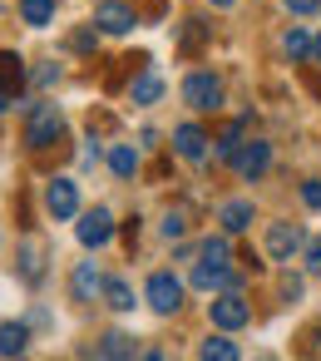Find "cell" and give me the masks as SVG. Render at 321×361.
I'll return each mask as SVG.
<instances>
[{"instance_id": "obj_9", "label": "cell", "mask_w": 321, "mask_h": 361, "mask_svg": "<svg viewBox=\"0 0 321 361\" xmlns=\"http://www.w3.org/2000/svg\"><path fill=\"white\" fill-rule=\"evenodd\" d=\"M247 317H252V312H247V302H242L237 292H222V297L213 302V326H218V331H237V326H247Z\"/></svg>"}, {"instance_id": "obj_14", "label": "cell", "mask_w": 321, "mask_h": 361, "mask_svg": "<svg viewBox=\"0 0 321 361\" xmlns=\"http://www.w3.org/2000/svg\"><path fill=\"white\" fill-rule=\"evenodd\" d=\"M30 346V326L25 322H6L0 326V356H20Z\"/></svg>"}, {"instance_id": "obj_26", "label": "cell", "mask_w": 321, "mask_h": 361, "mask_svg": "<svg viewBox=\"0 0 321 361\" xmlns=\"http://www.w3.org/2000/svg\"><path fill=\"white\" fill-rule=\"evenodd\" d=\"M183 233H188V218H183V213H168V218H163V238L173 243V238H183Z\"/></svg>"}, {"instance_id": "obj_30", "label": "cell", "mask_w": 321, "mask_h": 361, "mask_svg": "<svg viewBox=\"0 0 321 361\" xmlns=\"http://www.w3.org/2000/svg\"><path fill=\"white\" fill-rule=\"evenodd\" d=\"M287 11L291 16H311V11H321V0H287Z\"/></svg>"}, {"instance_id": "obj_32", "label": "cell", "mask_w": 321, "mask_h": 361, "mask_svg": "<svg viewBox=\"0 0 321 361\" xmlns=\"http://www.w3.org/2000/svg\"><path fill=\"white\" fill-rule=\"evenodd\" d=\"M94 159H99V144H94V139H89V144H84V149H80V164H84V169H89V164H94Z\"/></svg>"}, {"instance_id": "obj_19", "label": "cell", "mask_w": 321, "mask_h": 361, "mask_svg": "<svg viewBox=\"0 0 321 361\" xmlns=\"http://www.w3.org/2000/svg\"><path fill=\"white\" fill-rule=\"evenodd\" d=\"M227 238H232V233H222V238H203V247H198V252H203V262L227 267V262H232V243H227Z\"/></svg>"}, {"instance_id": "obj_23", "label": "cell", "mask_w": 321, "mask_h": 361, "mask_svg": "<svg viewBox=\"0 0 321 361\" xmlns=\"http://www.w3.org/2000/svg\"><path fill=\"white\" fill-rule=\"evenodd\" d=\"M282 50H287L291 60H301V55H311V35H306L301 25H291V30L282 35Z\"/></svg>"}, {"instance_id": "obj_16", "label": "cell", "mask_w": 321, "mask_h": 361, "mask_svg": "<svg viewBox=\"0 0 321 361\" xmlns=\"http://www.w3.org/2000/svg\"><path fill=\"white\" fill-rule=\"evenodd\" d=\"M20 20L35 25V30H45L55 20V0H20Z\"/></svg>"}, {"instance_id": "obj_8", "label": "cell", "mask_w": 321, "mask_h": 361, "mask_svg": "<svg viewBox=\"0 0 321 361\" xmlns=\"http://www.w3.org/2000/svg\"><path fill=\"white\" fill-rule=\"evenodd\" d=\"M45 252H50V247H45V238H35V233H25V238H20V252H15V262H20V277H25L30 287L45 277Z\"/></svg>"}, {"instance_id": "obj_24", "label": "cell", "mask_w": 321, "mask_h": 361, "mask_svg": "<svg viewBox=\"0 0 321 361\" xmlns=\"http://www.w3.org/2000/svg\"><path fill=\"white\" fill-rule=\"evenodd\" d=\"M237 149H242V124H227V129L218 134V154H222V159H232Z\"/></svg>"}, {"instance_id": "obj_12", "label": "cell", "mask_w": 321, "mask_h": 361, "mask_svg": "<svg viewBox=\"0 0 321 361\" xmlns=\"http://www.w3.org/2000/svg\"><path fill=\"white\" fill-rule=\"evenodd\" d=\"M70 292H75V302H94V297H104V277H99V267H94V262H80L75 277H70Z\"/></svg>"}, {"instance_id": "obj_2", "label": "cell", "mask_w": 321, "mask_h": 361, "mask_svg": "<svg viewBox=\"0 0 321 361\" xmlns=\"http://www.w3.org/2000/svg\"><path fill=\"white\" fill-rule=\"evenodd\" d=\"M183 99H188L198 114H218V109H222V85H218V75L193 70V75L183 80Z\"/></svg>"}, {"instance_id": "obj_33", "label": "cell", "mask_w": 321, "mask_h": 361, "mask_svg": "<svg viewBox=\"0 0 321 361\" xmlns=\"http://www.w3.org/2000/svg\"><path fill=\"white\" fill-rule=\"evenodd\" d=\"M11 104H15V94H11V90H6V85H0V114H6V109H11Z\"/></svg>"}, {"instance_id": "obj_31", "label": "cell", "mask_w": 321, "mask_h": 361, "mask_svg": "<svg viewBox=\"0 0 321 361\" xmlns=\"http://www.w3.org/2000/svg\"><path fill=\"white\" fill-rule=\"evenodd\" d=\"M70 45H75V50H94V30H75Z\"/></svg>"}, {"instance_id": "obj_3", "label": "cell", "mask_w": 321, "mask_h": 361, "mask_svg": "<svg viewBox=\"0 0 321 361\" xmlns=\"http://www.w3.org/2000/svg\"><path fill=\"white\" fill-rule=\"evenodd\" d=\"M144 297H149V307H153L158 317H173V312L183 307V282H178L173 272H153L149 287H144Z\"/></svg>"}, {"instance_id": "obj_5", "label": "cell", "mask_w": 321, "mask_h": 361, "mask_svg": "<svg viewBox=\"0 0 321 361\" xmlns=\"http://www.w3.org/2000/svg\"><path fill=\"white\" fill-rule=\"evenodd\" d=\"M94 25H99L104 35H129V30L139 25V11L124 6V0H99V6H94Z\"/></svg>"}, {"instance_id": "obj_6", "label": "cell", "mask_w": 321, "mask_h": 361, "mask_svg": "<svg viewBox=\"0 0 321 361\" xmlns=\"http://www.w3.org/2000/svg\"><path fill=\"white\" fill-rule=\"evenodd\" d=\"M45 208H50V218H75L80 213V188H75V178H50L45 183Z\"/></svg>"}, {"instance_id": "obj_28", "label": "cell", "mask_w": 321, "mask_h": 361, "mask_svg": "<svg viewBox=\"0 0 321 361\" xmlns=\"http://www.w3.org/2000/svg\"><path fill=\"white\" fill-rule=\"evenodd\" d=\"M35 85H40V90L60 85V65H40V70H35Z\"/></svg>"}, {"instance_id": "obj_4", "label": "cell", "mask_w": 321, "mask_h": 361, "mask_svg": "<svg viewBox=\"0 0 321 361\" xmlns=\"http://www.w3.org/2000/svg\"><path fill=\"white\" fill-rule=\"evenodd\" d=\"M232 169H237V178L257 183V178L272 169V144H262V139H242V149L232 154Z\"/></svg>"}, {"instance_id": "obj_15", "label": "cell", "mask_w": 321, "mask_h": 361, "mask_svg": "<svg viewBox=\"0 0 321 361\" xmlns=\"http://www.w3.org/2000/svg\"><path fill=\"white\" fill-rule=\"evenodd\" d=\"M0 85H6L11 94L25 85V60H20L15 50H0Z\"/></svg>"}, {"instance_id": "obj_22", "label": "cell", "mask_w": 321, "mask_h": 361, "mask_svg": "<svg viewBox=\"0 0 321 361\" xmlns=\"http://www.w3.org/2000/svg\"><path fill=\"white\" fill-rule=\"evenodd\" d=\"M198 356H208V361H237V346H232L227 336H208V341L198 346Z\"/></svg>"}, {"instance_id": "obj_34", "label": "cell", "mask_w": 321, "mask_h": 361, "mask_svg": "<svg viewBox=\"0 0 321 361\" xmlns=\"http://www.w3.org/2000/svg\"><path fill=\"white\" fill-rule=\"evenodd\" d=\"M311 60H316V65H321V35H316V40H311Z\"/></svg>"}, {"instance_id": "obj_35", "label": "cell", "mask_w": 321, "mask_h": 361, "mask_svg": "<svg viewBox=\"0 0 321 361\" xmlns=\"http://www.w3.org/2000/svg\"><path fill=\"white\" fill-rule=\"evenodd\" d=\"M144 6H149V16H158V11H163V0H144Z\"/></svg>"}, {"instance_id": "obj_29", "label": "cell", "mask_w": 321, "mask_h": 361, "mask_svg": "<svg viewBox=\"0 0 321 361\" xmlns=\"http://www.w3.org/2000/svg\"><path fill=\"white\" fill-rule=\"evenodd\" d=\"M306 272H321V238L306 243Z\"/></svg>"}, {"instance_id": "obj_1", "label": "cell", "mask_w": 321, "mask_h": 361, "mask_svg": "<svg viewBox=\"0 0 321 361\" xmlns=\"http://www.w3.org/2000/svg\"><path fill=\"white\" fill-rule=\"evenodd\" d=\"M60 134H65V114H60L55 104H35L30 119H25V144H30V149H50Z\"/></svg>"}, {"instance_id": "obj_36", "label": "cell", "mask_w": 321, "mask_h": 361, "mask_svg": "<svg viewBox=\"0 0 321 361\" xmlns=\"http://www.w3.org/2000/svg\"><path fill=\"white\" fill-rule=\"evenodd\" d=\"M213 6H222V11H227V6H237V0H213Z\"/></svg>"}, {"instance_id": "obj_10", "label": "cell", "mask_w": 321, "mask_h": 361, "mask_svg": "<svg viewBox=\"0 0 321 361\" xmlns=\"http://www.w3.org/2000/svg\"><path fill=\"white\" fill-rule=\"evenodd\" d=\"M301 243H306V238H301V228H296V223H267V252H272V257H282V262H287Z\"/></svg>"}, {"instance_id": "obj_13", "label": "cell", "mask_w": 321, "mask_h": 361, "mask_svg": "<svg viewBox=\"0 0 321 361\" xmlns=\"http://www.w3.org/2000/svg\"><path fill=\"white\" fill-rule=\"evenodd\" d=\"M218 223H222V233H247L252 228V203L247 198H227L218 208Z\"/></svg>"}, {"instance_id": "obj_7", "label": "cell", "mask_w": 321, "mask_h": 361, "mask_svg": "<svg viewBox=\"0 0 321 361\" xmlns=\"http://www.w3.org/2000/svg\"><path fill=\"white\" fill-rule=\"evenodd\" d=\"M75 238H80L84 247H104V243L114 238V213H109V208H89V213L75 223Z\"/></svg>"}, {"instance_id": "obj_17", "label": "cell", "mask_w": 321, "mask_h": 361, "mask_svg": "<svg viewBox=\"0 0 321 361\" xmlns=\"http://www.w3.org/2000/svg\"><path fill=\"white\" fill-rule=\"evenodd\" d=\"M129 94H134V104H158V99H163V80L149 70V75H139V80H134V90H129Z\"/></svg>"}, {"instance_id": "obj_20", "label": "cell", "mask_w": 321, "mask_h": 361, "mask_svg": "<svg viewBox=\"0 0 321 361\" xmlns=\"http://www.w3.org/2000/svg\"><path fill=\"white\" fill-rule=\"evenodd\" d=\"M94 356H109V361H124V356H134V341L124 336V331H109L99 346H94Z\"/></svg>"}, {"instance_id": "obj_25", "label": "cell", "mask_w": 321, "mask_h": 361, "mask_svg": "<svg viewBox=\"0 0 321 361\" xmlns=\"http://www.w3.org/2000/svg\"><path fill=\"white\" fill-rule=\"evenodd\" d=\"M203 35H208V30H203L198 20H188V25H183V55H193V50L203 45Z\"/></svg>"}, {"instance_id": "obj_11", "label": "cell", "mask_w": 321, "mask_h": 361, "mask_svg": "<svg viewBox=\"0 0 321 361\" xmlns=\"http://www.w3.org/2000/svg\"><path fill=\"white\" fill-rule=\"evenodd\" d=\"M208 144H213V139H208V134H203L198 124H178V129H173V149H178V154H183L188 164L208 159Z\"/></svg>"}, {"instance_id": "obj_21", "label": "cell", "mask_w": 321, "mask_h": 361, "mask_svg": "<svg viewBox=\"0 0 321 361\" xmlns=\"http://www.w3.org/2000/svg\"><path fill=\"white\" fill-rule=\"evenodd\" d=\"M104 302H109L114 312H134V287L114 277V282H104Z\"/></svg>"}, {"instance_id": "obj_18", "label": "cell", "mask_w": 321, "mask_h": 361, "mask_svg": "<svg viewBox=\"0 0 321 361\" xmlns=\"http://www.w3.org/2000/svg\"><path fill=\"white\" fill-rule=\"evenodd\" d=\"M109 169H114L119 178H134V173H139V149H134V144L109 149Z\"/></svg>"}, {"instance_id": "obj_27", "label": "cell", "mask_w": 321, "mask_h": 361, "mask_svg": "<svg viewBox=\"0 0 321 361\" xmlns=\"http://www.w3.org/2000/svg\"><path fill=\"white\" fill-rule=\"evenodd\" d=\"M301 203L306 208H321V178H306L301 183Z\"/></svg>"}]
</instances>
